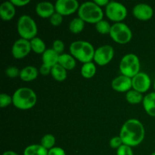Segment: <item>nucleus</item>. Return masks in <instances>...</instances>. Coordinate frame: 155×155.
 Listing matches in <instances>:
<instances>
[{
    "instance_id": "423d86ee",
    "label": "nucleus",
    "mask_w": 155,
    "mask_h": 155,
    "mask_svg": "<svg viewBox=\"0 0 155 155\" xmlns=\"http://www.w3.org/2000/svg\"><path fill=\"white\" fill-rule=\"evenodd\" d=\"M120 71L122 75L133 78L140 72V61L136 54L130 53L122 58L120 63Z\"/></svg>"
},
{
    "instance_id": "c9c22d12",
    "label": "nucleus",
    "mask_w": 155,
    "mask_h": 155,
    "mask_svg": "<svg viewBox=\"0 0 155 155\" xmlns=\"http://www.w3.org/2000/svg\"><path fill=\"white\" fill-rule=\"evenodd\" d=\"M51 67L48 66V65L45 64H42L39 69V74H42V75L43 76H47L48 75V74H51Z\"/></svg>"
},
{
    "instance_id": "c756f323",
    "label": "nucleus",
    "mask_w": 155,
    "mask_h": 155,
    "mask_svg": "<svg viewBox=\"0 0 155 155\" xmlns=\"http://www.w3.org/2000/svg\"><path fill=\"white\" fill-rule=\"evenodd\" d=\"M5 75L10 78H16L20 77L21 71L15 66H9L5 69Z\"/></svg>"
},
{
    "instance_id": "dca6fc26",
    "label": "nucleus",
    "mask_w": 155,
    "mask_h": 155,
    "mask_svg": "<svg viewBox=\"0 0 155 155\" xmlns=\"http://www.w3.org/2000/svg\"><path fill=\"white\" fill-rule=\"evenodd\" d=\"M15 8L11 1H6L0 5V17L5 21H9L15 17Z\"/></svg>"
},
{
    "instance_id": "bb28decb",
    "label": "nucleus",
    "mask_w": 155,
    "mask_h": 155,
    "mask_svg": "<svg viewBox=\"0 0 155 155\" xmlns=\"http://www.w3.org/2000/svg\"><path fill=\"white\" fill-rule=\"evenodd\" d=\"M55 137L52 134H45L41 139L40 145L48 151L55 147Z\"/></svg>"
},
{
    "instance_id": "c85d7f7f",
    "label": "nucleus",
    "mask_w": 155,
    "mask_h": 155,
    "mask_svg": "<svg viewBox=\"0 0 155 155\" xmlns=\"http://www.w3.org/2000/svg\"><path fill=\"white\" fill-rule=\"evenodd\" d=\"M12 103H13L12 96H11V95H8L6 93H2L0 95V107L2 108L8 107Z\"/></svg>"
},
{
    "instance_id": "4468645a",
    "label": "nucleus",
    "mask_w": 155,
    "mask_h": 155,
    "mask_svg": "<svg viewBox=\"0 0 155 155\" xmlns=\"http://www.w3.org/2000/svg\"><path fill=\"white\" fill-rule=\"evenodd\" d=\"M111 87L117 92H127L133 88L132 78L124 75L115 77L111 82Z\"/></svg>"
},
{
    "instance_id": "1a4fd4ad",
    "label": "nucleus",
    "mask_w": 155,
    "mask_h": 155,
    "mask_svg": "<svg viewBox=\"0 0 155 155\" xmlns=\"http://www.w3.org/2000/svg\"><path fill=\"white\" fill-rule=\"evenodd\" d=\"M114 56V49L110 45H104L95 49L93 61L100 66L110 63Z\"/></svg>"
},
{
    "instance_id": "4c0bfd02",
    "label": "nucleus",
    "mask_w": 155,
    "mask_h": 155,
    "mask_svg": "<svg viewBox=\"0 0 155 155\" xmlns=\"http://www.w3.org/2000/svg\"><path fill=\"white\" fill-rule=\"evenodd\" d=\"M94 2H95V4L98 5L99 7H101V6H105L106 7V6L108 5V3L110 2L108 0H95Z\"/></svg>"
},
{
    "instance_id": "6e6552de",
    "label": "nucleus",
    "mask_w": 155,
    "mask_h": 155,
    "mask_svg": "<svg viewBox=\"0 0 155 155\" xmlns=\"http://www.w3.org/2000/svg\"><path fill=\"white\" fill-rule=\"evenodd\" d=\"M105 13L109 20L115 23H120L127 18V9L122 3L110 1L105 7Z\"/></svg>"
},
{
    "instance_id": "72a5a7b5",
    "label": "nucleus",
    "mask_w": 155,
    "mask_h": 155,
    "mask_svg": "<svg viewBox=\"0 0 155 155\" xmlns=\"http://www.w3.org/2000/svg\"><path fill=\"white\" fill-rule=\"evenodd\" d=\"M109 144H110V146L111 147L114 149L117 150L122 145H124L123 143V141L121 139V138L119 136H114V137L111 138L109 142Z\"/></svg>"
},
{
    "instance_id": "f03ea898",
    "label": "nucleus",
    "mask_w": 155,
    "mask_h": 155,
    "mask_svg": "<svg viewBox=\"0 0 155 155\" xmlns=\"http://www.w3.org/2000/svg\"><path fill=\"white\" fill-rule=\"evenodd\" d=\"M15 107L20 110H29L35 106L37 101V96L34 91L28 87H21L17 89L12 95Z\"/></svg>"
},
{
    "instance_id": "9d476101",
    "label": "nucleus",
    "mask_w": 155,
    "mask_h": 155,
    "mask_svg": "<svg viewBox=\"0 0 155 155\" xmlns=\"http://www.w3.org/2000/svg\"><path fill=\"white\" fill-rule=\"evenodd\" d=\"M77 0H58L54 4L55 12L62 16H68L76 12L80 8Z\"/></svg>"
},
{
    "instance_id": "58836bf2",
    "label": "nucleus",
    "mask_w": 155,
    "mask_h": 155,
    "mask_svg": "<svg viewBox=\"0 0 155 155\" xmlns=\"http://www.w3.org/2000/svg\"><path fill=\"white\" fill-rule=\"evenodd\" d=\"M2 155H18V154L13 151H5Z\"/></svg>"
},
{
    "instance_id": "39448f33",
    "label": "nucleus",
    "mask_w": 155,
    "mask_h": 155,
    "mask_svg": "<svg viewBox=\"0 0 155 155\" xmlns=\"http://www.w3.org/2000/svg\"><path fill=\"white\" fill-rule=\"evenodd\" d=\"M17 30L21 38L30 41L36 37L38 29L34 20L27 15H24L19 18L17 24Z\"/></svg>"
},
{
    "instance_id": "a211bd4d",
    "label": "nucleus",
    "mask_w": 155,
    "mask_h": 155,
    "mask_svg": "<svg viewBox=\"0 0 155 155\" xmlns=\"http://www.w3.org/2000/svg\"><path fill=\"white\" fill-rule=\"evenodd\" d=\"M143 107L149 116L155 117V92H150L144 97Z\"/></svg>"
},
{
    "instance_id": "ddd939ff",
    "label": "nucleus",
    "mask_w": 155,
    "mask_h": 155,
    "mask_svg": "<svg viewBox=\"0 0 155 155\" xmlns=\"http://www.w3.org/2000/svg\"><path fill=\"white\" fill-rule=\"evenodd\" d=\"M133 15L139 21H148L154 15V10L151 6L146 3H139L133 8Z\"/></svg>"
},
{
    "instance_id": "5701e85b",
    "label": "nucleus",
    "mask_w": 155,
    "mask_h": 155,
    "mask_svg": "<svg viewBox=\"0 0 155 155\" xmlns=\"http://www.w3.org/2000/svg\"><path fill=\"white\" fill-rule=\"evenodd\" d=\"M96 66L92 61L83 64L81 68V75L86 79H90L96 74Z\"/></svg>"
},
{
    "instance_id": "0eeeda50",
    "label": "nucleus",
    "mask_w": 155,
    "mask_h": 155,
    "mask_svg": "<svg viewBox=\"0 0 155 155\" xmlns=\"http://www.w3.org/2000/svg\"><path fill=\"white\" fill-rule=\"evenodd\" d=\"M110 36L115 42L125 45L131 41L133 33L130 27L123 22L114 23L111 26Z\"/></svg>"
},
{
    "instance_id": "2eb2a0df",
    "label": "nucleus",
    "mask_w": 155,
    "mask_h": 155,
    "mask_svg": "<svg viewBox=\"0 0 155 155\" xmlns=\"http://www.w3.org/2000/svg\"><path fill=\"white\" fill-rule=\"evenodd\" d=\"M36 12L40 18H50L55 12L54 5L49 2H41L36 6Z\"/></svg>"
},
{
    "instance_id": "2f4dec72",
    "label": "nucleus",
    "mask_w": 155,
    "mask_h": 155,
    "mask_svg": "<svg viewBox=\"0 0 155 155\" xmlns=\"http://www.w3.org/2000/svg\"><path fill=\"white\" fill-rule=\"evenodd\" d=\"M51 48L59 54H63V51L64 50V43L63 41L60 40V39H56L53 42L52 47Z\"/></svg>"
},
{
    "instance_id": "e433bc0d",
    "label": "nucleus",
    "mask_w": 155,
    "mask_h": 155,
    "mask_svg": "<svg viewBox=\"0 0 155 155\" xmlns=\"http://www.w3.org/2000/svg\"><path fill=\"white\" fill-rule=\"evenodd\" d=\"M10 1L12 2L14 5L18 6V7L25 6L30 2V0H10Z\"/></svg>"
},
{
    "instance_id": "f3484780",
    "label": "nucleus",
    "mask_w": 155,
    "mask_h": 155,
    "mask_svg": "<svg viewBox=\"0 0 155 155\" xmlns=\"http://www.w3.org/2000/svg\"><path fill=\"white\" fill-rule=\"evenodd\" d=\"M59 56L60 54H58L52 48H47L45 52L42 54V64L52 68L53 66L58 64Z\"/></svg>"
},
{
    "instance_id": "7c9ffc66",
    "label": "nucleus",
    "mask_w": 155,
    "mask_h": 155,
    "mask_svg": "<svg viewBox=\"0 0 155 155\" xmlns=\"http://www.w3.org/2000/svg\"><path fill=\"white\" fill-rule=\"evenodd\" d=\"M49 21L51 25L54 27H58V26H60L63 22V16L57 12H54L49 18Z\"/></svg>"
},
{
    "instance_id": "f257e3e1",
    "label": "nucleus",
    "mask_w": 155,
    "mask_h": 155,
    "mask_svg": "<svg viewBox=\"0 0 155 155\" xmlns=\"http://www.w3.org/2000/svg\"><path fill=\"white\" fill-rule=\"evenodd\" d=\"M145 135V127L137 119H130L126 121L120 132V137L124 145L130 147H136L142 143Z\"/></svg>"
},
{
    "instance_id": "9b49d317",
    "label": "nucleus",
    "mask_w": 155,
    "mask_h": 155,
    "mask_svg": "<svg viewBox=\"0 0 155 155\" xmlns=\"http://www.w3.org/2000/svg\"><path fill=\"white\" fill-rule=\"evenodd\" d=\"M31 50L30 41L20 38L14 42L12 48V54L15 58L22 59L27 57Z\"/></svg>"
},
{
    "instance_id": "4be33fe9",
    "label": "nucleus",
    "mask_w": 155,
    "mask_h": 155,
    "mask_svg": "<svg viewBox=\"0 0 155 155\" xmlns=\"http://www.w3.org/2000/svg\"><path fill=\"white\" fill-rule=\"evenodd\" d=\"M48 151L40 144H33L26 147L24 155H48Z\"/></svg>"
},
{
    "instance_id": "a19ab883",
    "label": "nucleus",
    "mask_w": 155,
    "mask_h": 155,
    "mask_svg": "<svg viewBox=\"0 0 155 155\" xmlns=\"http://www.w3.org/2000/svg\"><path fill=\"white\" fill-rule=\"evenodd\" d=\"M154 89H155V81H154Z\"/></svg>"
},
{
    "instance_id": "b1692460",
    "label": "nucleus",
    "mask_w": 155,
    "mask_h": 155,
    "mask_svg": "<svg viewBox=\"0 0 155 155\" xmlns=\"http://www.w3.org/2000/svg\"><path fill=\"white\" fill-rule=\"evenodd\" d=\"M30 45H31L32 51L36 54H43L47 49L44 41L37 36L30 40Z\"/></svg>"
},
{
    "instance_id": "aec40b11",
    "label": "nucleus",
    "mask_w": 155,
    "mask_h": 155,
    "mask_svg": "<svg viewBox=\"0 0 155 155\" xmlns=\"http://www.w3.org/2000/svg\"><path fill=\"white\" fill-rule=\"evenodd\" d=\"M58 64L63 67L67 71H71L75 68L77 62L76 59L71 54L63 53L59 56Z\"/></svg>"
},
{
    "instance_id": "6ab92c4d",
    "label": "nucleus",
    "mask_w": 155,
    "mask_h": 155,
    "mask_svg": "<svg viewBox=\"0 0 155 155\" xmlns=\"http://www.w3.org/2000/svg\"><path fill=\"white\" fill-rule=\"evenodd\" d=\"M39 74V70L36 67L27 66L21 71L20 78L24 82H30L36 80Z\"/></svg>"
},
{
    "instance_id": "f8f14e48",
    "label": "nucleus",
    "mask_w": 155,
    "mask_h": 155,
    "mask_svg": "<svg viewBox=\"0 0 155 155\" xmlns=\"http://www.w3.org/2000/svg\"><path fill=\"white\" fill-rule=\"evenodd\" d=\"M151 84V78L148 74L144 72H139L132 78L133 89L142 94L147 92L150 89Z\"/></svg>"
},
{
    "instance_id": "f704fd0d",
    "label": "nucleus",
    "mask_w": 155,
    "mask_h": 155,
    "mask_svg": "<svg viewBox=\"0 0 155 155\" xmlns=\"http://www.w3.org/2000/svg\"><path fill=\"white\" fill-rule=\"evenodd\" d=\"M48 155H66V152L60 147H54L51 149L48 150Z\"/></svg>"
},
{
    "instance_id": "7ed1b4c3",
    "label": "nucleus",
    "mask_w": 155,
    "mask_h": 155,
    "mask_svg": "<svg viewBox=\"0 0 155 155\" xmlns=\"http://www.w3.org/2000/svg\"><path fill=\"white\" fill-rule=\"evenodd\" d=\"M95 51L93 45L87 41H74L70 45L71 55L83 64L91 62L93 60Z\"/></svg>"
},
{
    "instance_id": "a878e982",
    "label": "nucleus",
    "mask_w": 155,
    "mask_h": 155,
    "mask_svg": "<svg viewBox=\"0 0 155 155\" xmlns=\"http://www.w3.org/2000/svg\"><path fill=\"white\" fill-rule=\"evenodd\" d=\"M85 21H83L81 18H75L69 24V30L70 31L74 34L81 33L85 27Z\"/></svg>"
},
{
    "instance_id": "cd10ccee",
    "label": "nucleus",
    "mask_w": 155,
    "mask_h": 155,
    "mask_svg": "<svg viewBox=\"0 0 155 155\" xmlns=\"http://www.w3.org/2000/svg\"><path fill=\"white\" fill-rule=\"evenodd\" d=\"M111 26L112 25L109 24L108 21L103 19L101 21H98L97 24H95V29H96L97 32L101 33V34H110Z\"/></svg>"
},
{
    "instance_id": "412c9836",
    "label": "nucleus",
    "mask_w": 155,
    "mask_h": 155,
    "mask_svg": "<svg viewBox=\"0 0 155 155\" xmlns=\"http://www.w3.org/2000/svg\"><path fill=\"white\" fill-rule=\"evenodd\" d=\"M67 70L64 69L60 64H56L51 68V75L54 80L58 82L64 81L68 77V72Z\"/></svg>"
},
{
    "instance_id": "473e14b6",
    "label": "nucleus",
    "mask_w": 155,
    "mask_h": 155,
    "mask_svg": "<svg viewBox=\"0 0 155 155\" xmlns=\"http://www.w3.org/2000/svg\"><path fill=\"white\" fill-rule=\"evenodd\" d=\"M117 155H134L132 147L127 145H122L117 150Z\"/></svg>"
},
{
    "instance_id": "20e7f679",
    "label": "nucleus",
    "mask_w": 155,
    "mask_h": 155,
    "mask_svg": "<svg viewBox=\"0 0 155 155\" xmlns=\"http://www.w3.org/2000/svg\"><path fill=\"white\" fill-rule=\"evenodd\" d=\"M78 16L83 21L91 24H97L103 20L104 13L101 7L95 2H86L80 5L78 9Z\"/></svg>"
},
{
    "instance_id": "393cba45",
    "label": "nucleus",
    "mask_w": 155,
    "mask_h": 155,
    "mask_svg": "<svg viewBox=\"0 0 155 155\" xmlns=\"http://www.w3.org/2000/svg\"><path fill=\"white\" fill-rule=\"evenodd\" d=\"M126 99L130 104H138L143 101L144 97L140 92H137L134 89H131L126 94Z\"/></svg>"
},
{
    "instance_id": "ea45409f",
    "label": "nucleus",
    "mask_w": 155,
    "mask_h": 155,
    "mask_svg": "<svg viewBox=\"0 0 155 155\" xmlns=\"http://www.w3.org/2000/svg\"><path fill=\"white\" fill-rule=\"evenodd\" d=\"M151 155H155V151H154V152H153L152 154H151Z\"/></svg>"
}]
</instances>
